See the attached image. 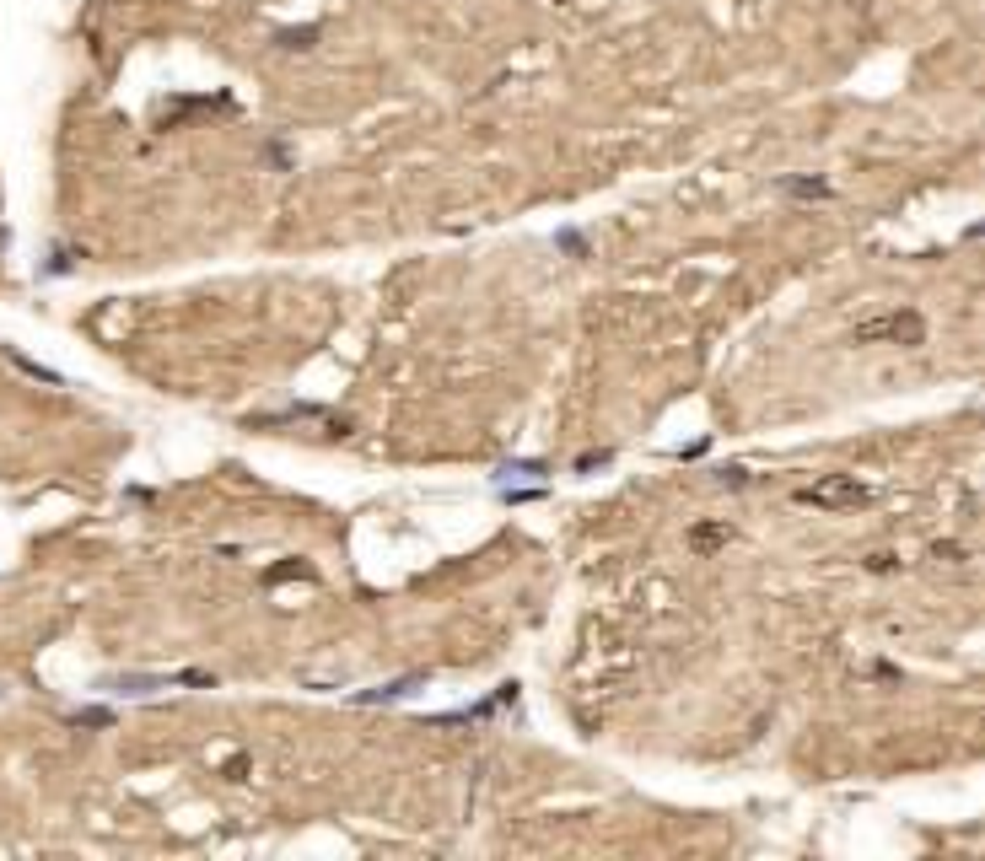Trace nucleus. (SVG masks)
Returning <instances> with one entry per match:
<instances>
[{
	"instance_id": "obj_1",
	"label": "nucleus",
	"mask_w": 985,
	"mask_h": 861,
	"mask_svg": "<svg viewBox=\"0 0 985 861\" xmlns=\"http://www.w3.org/2000/svg\"><path fill=\"white\" fill-rule=\"evenodd\" d=\"M857 345H921L927 340V323L921 312H883V318H867L857 323Z\"/></svg>"
},
{
	"instance_id": "obj_2",
	"label": "nucleus",
	"mask_w": 985,
	"mask_h": 861,
	"mask_svg": "<svg viewBox=\"0 0 985 861\" xmlns=\"http://www.w3.org/2000/svg\"><path fill=\"white\" fill-rule=\"evenodd\" d=\"M867 485L857 480V474H824V480H813L808 490H797V501L803 506H824V511H845V506H867Z\"/></svg>"
},
{
	"instance_id": "obj_3",
	"label": "nucleus",
	"mask_w": 985,
	"mask_h": 861,
	"mask_svg": "<svg viewBox=\"0 0 985 861\" xmlns=\"http://www.w3.org/2000/svg\"><path fill=\"white\" fill-rule=\"evenodd\" d=\"M727 544V527H695V550H716Z\"/></svg>"
}]
</instances>
